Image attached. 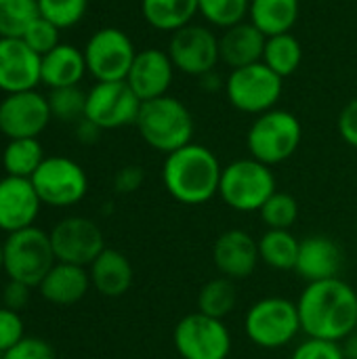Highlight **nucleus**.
I'll return each mask as SVG.
<instances>
[{
  "label": "nucleus",
  "mask_w": 357,
  "mask_h": 359,
  "mask_svg": "<svg viewBox=\"0 0 357 359\" xmlns=\"http://www.w3.org/2000/svg\"><path fill=\"white\" fill-rule=\"evenodd\" d=\"M301 330L309 339L343 343L357 328V292L341 278L307 284L297 301Z\"/></svg>",
  "instance_id": "nucleus-1"
},
{
  "label": "nucleus",
  "mask_w": 357,
  "mask_h": 359,
  "mask_svg": "<svg viewBox=\"0 0 357 359\" xmlns=\"http://www.w3.org/2000/svg\"><path fill=\"white\" fill-rule=\"evenodd\" d=\"M221 162L213 149L189 143L166 156L162 164V183L181 204L200 206L219 196Z\"/></svg>",
  "instance_id": "nucleus-2"
},
{
  "label": "nucleus",
  "mask_w": 357,
  "mask_h": 359,
  "mask_svg": "<svg viewBox=\"0 0 357 359\" xmlns=\"http://www.w3.org/2000/svg\"><path fill=\"white\" fill-rule=\"evenodd\" d=\"M135 126L151 149L166 156L194 143L191 111L183 101L170 95L143 101Z\"/></svg>",
  "instance_id": "nucleus-3"
},
{
  "label": "nucleus",
  "mask_w": 357,
  "mask_h": 359,
  "mask_svg": "<svg viewBox=\"0 0 357 359\" xmlns=\"http://www.w3.org/2000/svg\"><path fill=\"white\" fill-rule=\"evenodd\" d=\"M2 263L8 280L38 288L44 276L57 263L48 231L32 225L8 233L2 242Z\"/></svg>",
  "instance_id": "nucleus-4"
},
{
  "label": "nucleus",
  "mask_w": 357,
  "mask_h": 359,
  "mask_svg": "<svg viewBox=\"0 0 357 359\" xmlns=\"http://www.w3.org/2000/svg\"><path fill=\"white\" fill-rule=\"evenodd\" d=\"M303 141V126L292 111L269 109L255 118L246 135L250 158L276 166L295 156Z\"/></svg>",
  "instance_id": "nucleus-5"
},
{
  "label": "nucleus",
  "mask_w": 357,
  "mask_h": 359,
  "mask_svg": "<svg viewBox=\"0 0 357 359\" xmlns=\"http://www.w3.org/2000/svg\"><path fill=\"white\" fill-rule=\"evenodd\" d=\"M276 191V177L271 166L255 158L234 160L221 172L219 196L229 208L238 212L261 210Z\"/></svg>",
  "instance_id": "nucleus-6"
},
{
  "label": "nucleus",
  "mask_w": 357,
  "mask_h": 359,
  "mask_svg": "<svg viewBox=\"0 0 357 359\" xmlns=\"http://www.w3.org/2000/svg\"><path fill=\"white\" fill-rule=\"evenodd\" d=\"M244 332L261 349H282L301 332L297 303L282 297L257 301L244 318Z\"/></svg>",
  "instance_id": "nucleus-7"
},
{
  "label": "nucleus",
  "mask_w": 357,
  "mask_h": 359,
  "mask_svg": "<svg viewBox=\"0 0 357 359\" xmlns=\"http://www.w3.org/2000/svg\"><path fill=\"white\" fill-rule=\"evenodd\" d=\"M284 90V78L271 72L263 61L231 69L225 80V95L231 107L242 114L261 116L276 109Z\"/></svg>",
  "instance_id": "nucleus-8"
},
{
  "label": "nucleus",
  "mask_w": 357,
  "mask_h": 359,
  "mask_svg": "<svg viewBox=\"0 0 357 359\" xmlns=\"http://www.w3.org/2000/svg\"><path fill=\"white\" fill-rule=\"evenodd\" d=\"M32 185L44 206L65 208L84 200L88 191V177L84 168L65 156H50L38 166Z\"/></svg>",
  "instance_id": "nucleus-9"
},
{
  "label": "nucleus",
  "mask_w": 357,
  "mask_h": 359,
  "mask_svg": "<svg viewBox=\"0 0 357 359\" xmlns=\"http://www.w3.org/2000/svg\"><path fill=\"white\" fill-rule=\"evenodd\" d=\"M135 57L137 48L133 40L118 27L97 29L84 46L86 69L97 82L126 80Z\"/></svg>",
  "instance_id": "nucleus-10"
},
{
  "label": "nucleus",
  "mask_w": 357,
  "mask_h": 359,
  "mask_svg": "<svg viewBox=\"0 0 357 359\" xmlns=\"http://www.w3.org/2000/svg\"><path fill=\"white\" fill-rule=\"evenodd\" d=\"M173 343L183 359H227L231 351V334L223 320L208 318L200 311L179 320Z\"/></svg>",
  "instance_id": "nucleus-11"
},
{
  "label": "nucleus",
  "mask_w": 357,
  "mask_h": 359,
  "mask_svg": "<svg viewBox=\"0 0 357 359\" xmlns=\"http://www.w3.org/2000/svg\"><path fill=\"white\" fill-rule=\"evenodd\" d=\"M166 53L175 69L196 78L215 72L221 61L219 36L210 27L196 25V23H189L173 32Z\"/></svg>",
  "instance_id": "nucleus-12"
},
{
  "label": "nucleus",
  "mask_w": 357,
  "mask_h": 359,
  "mask_svg": "<svg viewBox=\"0 0 357 359\" xmlns=\"http://www.w3.org/2000/svg\"><path fill=\"white\" fill-rule=\"evenodd\" d=\"M141 99L128 86L126 80L120 82H97L86 93L84 118L97 124L101 130L122 128L137 122Z\"/></svg>",
  "instance_id": "nucleus-13"
},
{
  "label": "nucleus",
  "mask_w": 357,
  "mask_h": 359,
  "mask_svg": "<svg viewBox=\"0 0 357 359\" xmlns=\"http://www.w3.org/2000/svg\"><path fill=\"white\" fill-rule=\"evenodd\" d=\"M48 236L59 263L90 267V263L105 250L103 231L86 217H65L48 231Z\"/></svg>",
  "instance_id": "nucleus-14"
},
{
  "label": "nucleus",
  "mask_w": 357,
  "mask_h": 359,
  "mask_svg": "<svg viewBox=\"0 0 357 359\" xmlns=\"http://www.w3.org/2000/svg\"><path fill=\"white\" fill-rule=\"evenodd\" d=\"M50 118L48 99L36 90L11 93L0 103V133L8 139H38Z\"/></svg>",
  "instance_id": "nucleus-15"
},
{
  "label": "nucleus",
  "mask_w": 357,
  "mask_h": 359,
  "mask_svg": "<svg viewBox=\"0 0 357 359\" xmlns=\"http://www.w3.org/2000/svg\"><path fill=\"white\" fill-rule=\"evenodd\" d=\"M42 57L23 38H0V90L6 95L34 90L40 84Z\"/></svg>",
  "instance_id": "nucleus-16"
},
{
  "label": "nucleus",
  "mask_w": 357,
  "mask_h": 359,
  "mask_svg": "<svg viewBox=\"0 0 357 359\" xmlns=\"http://www.w3.org/2000/svg\"><path fill=\"white\" fill-rule=\"evenodd\" d=\"M259 261V240L242 229L223 231L213 246V263L217 271L234 282L250 278Z\"/></svg>",
  "instance_id": "nucleus-17"
},
{
  "label": "nucleus",
  "mask_w": 357,
  "mask_h": 359,
  "mask_svg": "<svg viewBox=\"0 0 357 359\" xmlns=\"http://www.w3.org/2000/svg\"><path fill=\"white\" fill-rule=\"evenodd\" d=\"M40 198L32 179L4 177L0 179V229L6 233L32 227L40 212Z\"/></svg>",
  "instance_id": "nucleus-18"
},
{
  "label": "nucleus",
  "mask_w": 357,
  "mask_h": 359,
  "mask_svg": "<svg viewBox=\"0 0 357 359\" xmlns=\"http://www.w3.org/2000/svg\"><path fill=\"white\" fill-rule=\"evenodd\" d=\"M175 80V65L166 50L143 48L137 50L133 67L126 76L128 86L141 101L158 99L168 95V88Z\"/></svg>",
  "instance_id": "nucleus-19"
},
{
  "label": "nucleus",
  "mask_w": 357,
  "mask_h": 359,
  "mask_svg": "<svg viewBox=\"0 0 357 359\" xmlns=\"http://www.w3.org/2000/svg\"><path fill=\"white\" fill-rule=\"evenodd\" d=\"M343 267V252L339 244L328 236H309L301 240L299 259L295 271L307 284L335 280Z\"/></svg>",
  "instance_id": "nucleus-20"
},
{
  "label": "nucleus",
  "mask_w": 357,
  "mask_h": 359,
  "mask_svg": "<svg viewBox=\"0 0 357 359\" xmlns=\"http://www.w3.org/2000/svg\"><path fill=\"white\" fill-rule=\"evenodd\" d=\"M267 36L250 21H242L223 29L219 36V55L229 69L255 65L263 61Z\"/></svg>",
  "instance_id": "nucleus-21"
},
{
  "label": "nucleus",
  "mask_w": 357,
  "mask_h": 359,
  "mask_svg": "<svg viewBox=\"0 0 357 359\" xmlns=\"http://www.w3.org/2000/svg\"><path fill=\"white\" fill-rule=\"evenodd\" d=\"M90 286L93 284H90V276L86 267L57 261L53 269L44 276V280L40 282L38 290L44 301L59 305V307H67V305L80 303L90 290Z\"/></svg>",
  "instance_id": "nucleus-22"
},
{
  "label": "nucleus",
  "mask_w": 357,
  "mask_h": 359,
  "mask_svg": "<svg viewBox=\"0 0 357 359\" xmlns=\"http://www.w3.org/2000/svg\"><path fill=\"white\" fill-rule=\"evenodd\" d=\"M90 284L93 288L107 299H118L124 297L135 280L133 265L128 257L120 250L105 248L88 267Z\"/></svg>",
  "instance_id": "nucleus-23"
},
{
  "label": "nucleus",
  "mask_w": 357,
  "mask_h": 359,
  "mask_svg": "<svg viewBox=\"0 0 357 359\" xmlns=\"http://www.w3.org/2000/svg\"><path fill=\"white\" fill-rule=\"evenodd\" d=\"M86 59L84 50H78L72 44H59L50 53L42 57L40 63V82H44L50 90L78 86V82L86 74Z\"/></svg>",
  "instance_id": "nucleus-24"
},
{
  "label": "nucleus",
  "mask_w": 357,
  "mask_h": 359,
  "mask_svg": "<svg viewBox=\"0 0 357 359\" xmlns=\"http://www.w3.org/2000/svg\"><path fill=\"white\" fill-rule=\"evenodd\" d=\"M299 0H250L248 21L267 38L286 34L299 19Z\"/></svg>",
  "instance_id": "nucleus-25"
},
{
  "label": "nucleus",
  "mask_w": 357,
  "mask_h": 359,
  "mask_svg": "<svg viewBox=\"0 0 357 359\" xmlns=\"http://www.w3.org/2000/svg\"><path fill=\"white\" fill-rule=\"evenodd\" d=\"M143 19L158 32H177L200 13L198 0H141Z\"/></svg>",
  "instance_id": "nucleus-26"
},
{
  "label": "nucleus",
  "mask_w": 357,
  "mask_h": 359,
  "mask_svg": "<svg viewBox=\"0 0 357 359\" xmlns=\"http://www.w3.org/2000/svg\"><path fill=\"white\" fill-rule=\"evenodd\" d=\"M299 246L301 240H297L290 229H267L259 240V257L278 271H295Z\"/></svg>",
  "instance_id": "nucleus-27"
},
{
  "label": "nucleus",
  "mask_w": 357,
  "mask_h": 359,
  "mask_svg": "<svg viewBox=\"0 0 357 359\" xmlns=\"http://www.w3.org/2000/svg\"><path fill=\"white\" fill-rule=\"evenodd\" d=\"M44 162V151L38 139H8L2 151V168L8 177L32 179Z\"/></svg>",
  "instance_id": "nucleus-28"
},
{
  "label": "nucleus",
  "mask_w": 357,
  "mask_h": 359,
  "mask_svg": "<svg viewBox=\"0 0 357 359\" xmlns=\"http://www.w3.org/2000/svg\"><path fill=\"white\" fill-rule=\"evenodd\" d=\"M301 61H303V46L290 32L267 38L263 50V63L280 78L292 76L301 67Z\"/></svg>",
  "instance_id": "nucleus-29"
},
{
  "label": "nucleus",
  "mask_w": 357,
  "mask_h": 359,
  "mask_svg": "<svg viewBox=\"0 0 357 359\" xmlns=\"http://www.w3.org/2000/svg\"><path fill=\"white\" fill-rule=\"evenodd\" d=\"M236 305H238V288L236 282L229 278L219 276L206 282L198 292V311L208 318L225 320L236 309Z\"/></svg>",
  "instance_id": "nucleus-30"
},
{
  "label": "nucleus",
  "mask_w": 357,
  "mask_h": 359,
  "mask_svg": "<svg viewBox=\"0 0 357 359\" xmlns=\"http://www.w3.org/2000/svg\"><path fill=\"white\" fill-rule=\"evenodd\" d=\"M38 17V0H0V38H23Z\"/></svg>",
  "instance_id": "nucleus-31"
},
{
  "label": "nucleus",
  "mask_w": 357,
  "mask_h": 359,
  "mask_svg": "<svg viewBox=\"0 0 357 359\" xmlns=\"http://www.w3.org/2000/svg\"><path fill=\"white\" fill-rule=\"evenodd\" d=\"M198 11L210 25L227 29L246 21L250 0H198Z\"/></svg>",
  "instance_id": "nucleus-32"
},
{
  "label": "nucleus",
  "mask_w": 357,
  "mask_h": 359,
  "mask_svg": "<svg viewBox=\"0 0 357 359\" xmlns=\"http://www.w3.org/2000/svg\"><path fill=\"white\" fill-rule=\"evenodd\" d=\"M50 116L63 122H80L86 111V93L78 86L53 88L48 93Z\"/></svg>",
  "instance_id": "nucleus-33"
},
{
  "label": "nucleus",
  "mask_w": 357,
  "mask_h": 359,
  "mask_svg": "<svg viewBox=\"0 0 357 359\" xmlns=\"http://www.w3.org/2000/svg\"><path fill=\"white\" fill-rule=\"evenodd\" d=\"M267 229H290L299 219V204L286 191H276L259 210Z\"/></svg>",
  "instance_id": "nucleus-34"
},
{
  "label": "nucleus",
  "mask_w": 357,
  "mask_h": 359,
  "mask_svg": "<svg viewBox=\"0 0 357 359\" xmlns=\"http://www.w3.org/2000/svg\"><path fill=\"white\" fill-rule=\"evenodd\" d=\"M38 8L40 17H44L59 29H65L76 25L84 17L88 0H38Z\"/></svg>",
  "instance_id": "nucleus-35"
},
{
  "label": "nucleus",
  "mask_w": 357,
  "mask_h": 359,
  "mask_svg": "<svg viewBox=\"0 0 357 359\" xmlns=\"http://www.w3.org/2000/svg\"><path fill=\"white\" fill-rule=\"evenodd\" d=\"M59 27L57 25H53L50 21H46L44 17H38L29 27H27V32L23 34V40H25V44L34 50V53H38L40 57H44L46 53H50L55 46H59L61 42H59Z\"/></svg>",
  "instance_id": "nucleus-36"
},
{
  "label": "nucleus",
  "mask_w": 357,
  "mask_h": 359,
  "mask_svg": "<svg viewBox=\"0 0 357 359\" xmlns=\"http://www.w3.org/2000/svg\"><path fill=\"white\" fill-rule=\"evenodd\" d=\"M25 339V326L17 311L0 307V353H6Z\"/></svg>",
  "instance_id": "nucleus-37"
},
{
  "label": "nucleus",
  "mask_w": 357,
  "mask_h": 359,
  "mask_svg": "<svg viewBox=\"0 0 357 359\" xmlns=\"http://www.w3.org/2000/svg\"><path fill=\"white\" fill-rule=\"evenodd\" d=\"M290 359H345L341 343L332 341H322V339H309L301 343Z\"/></svg>",
  "instance_id": "nucleus-38"
},
{
  "label": "nucleus",
  "mask_w": 357,
  "mask_h": 359,
  "mask_svg": "<svg viewBox=\"0 0 357 359\" xmlns=\"http://www.w3.org/2000/svg\"><path fill=\"white\" fill-rule=\"evenodd\" d=\"M2 359H57L50 343L38 337H25L13 349L2 353Z\"/></svg>",
  "instance_id": "nucleus-39"
},
{
  "label": "nucleus",
  "mask_w": 357,
  "mask_h": 359,
  "mask_svg": "<svg viewBox=\"0 0 357 359\" xmlns=\"http://www.w3.org/2000/svg\"><path fill=\"white\" fill-rule=\"evenodd\" d=\"M145 181V170L141 166H135V164H128L124 168H120L116 175H114V189L118 194H133L137 191Z\"/></svg>",
  "instance_id": "nucleus-40"
},
{
  "label": "nucleus",
  "mask_w": 357,
  "mask_h": 359,
  "mask_svg": "<svg viewBox=\"0 0 357 359\" xmlns=\"http://www.w3.org/2000/svg\"><path fill=\"white\" fill-rule=\"evenodd\" d=\"M29 297H32V288L27 284H21V282H15V280H8L6 286L2 288V307L6 309H13V311H21L27 307L29 303Z\"/></svg>",
  "instance_id": "nucleus-41"
},
{
  "label": "nucleus",
  "mask_w": 357,
  "mask_h": 359,
  "mask_svg": "<svg viewBox=\"0 0 357 359\" xmlns=\"http://www.w3.org/2000/svg\"><path fill=\"white\" fill-rule=\"evenodd\" d=\"M339 135L343 141L357 149V97L351 99L339 114Z\"/></svg>",
  "instance_id": "nucleus-42"
},
{
  "label": "nucleus",
  "mask_w": 357,
  "mask_h": 359,
  "mask_svg": "<svg viewBox=\"0 0 357 359\" xmlns=\"http://www.w3.org/2000/svg\"><path fill=\"white\" fill-rule=\"evenodd\" d=\"M99 135H101V128H99L97 124H93L90 120L82 118V120L78 122V128H76V137H78V141H82V143L90 145V143H95V141L99 139Z\"/></svg>",
  "instance_id": "nucleus-43"
},
{
  "label": "nucleus",
  "mask_w": 357,
  "mask_h": 359,
  "mask_svg": "<svg viewBox=\"0 0 357 359\" xmlns=\"http://www.w3.org/2000/svg\"><path fill=\"white\" fill-rule=\"evenodd\" d=\"M200 86H202V88H206V90H219L223 84H221V80H219L217 72H208V74L200 76Z\"/></svg>",
  "instance_id": "nucleus-44"
},
{
  "label": "nucleus",
  "mask_w": 357,
  "mask_h": 359,
  "mask_svg": "<svg viewBox=\"0 0 357 359\" xmlns=\"http://www.w3.org/2000/svg\"><path fill=\"white\" fill-rule=\"evenodd\" d=\"M341 347H343L345 359H357V334L356 332H353L351 337H347V339L341 343Z\"/></svg>",
  "instance_id": "nucleus-45"
},
{
  "label": "nucleus",
  "mask_w": 357,
  "mask_h": 359,
  "mask_svg": "<svg viewBox=\"0 0 357 359\" xmlns=\"http://www.w3.org/2000/svg\"><path fill=\"white\" fill-rule=\"evenodd\" d=\"M4 271V263H2V244H0V273Z\"/></svg>",
  "instance_id": "nucleus-46"
},
{
  "label": "nucleus",
  "mask_w": 357,
  "mask_h": 359,
  "mask_svg": "<svg viewBox=\"0 0 357 359\" xmlns=\"http://www.w3.org/2000/svg\"><path fill=\"white\" fill-rule=\"evenodd\" d=\"M0 359H2V353H0Z\"/></svg>",
  "instance_id": "nucleus-47"
},
{
  "label": "nucleus",
  "mask_w": 357,
  "mask_h": 359,
  "mask_svg": "<svg viewBox=\"0 0 357 359\" xmlns=\"http://www.w3.org/2000/svg\"><path fill=\"white\" fill-rule=\"evenodd\" d=\"M356 229H357V225H356Z\"/></svg>",
  "instance_id": "nucleus-48"
}]
</instances>
